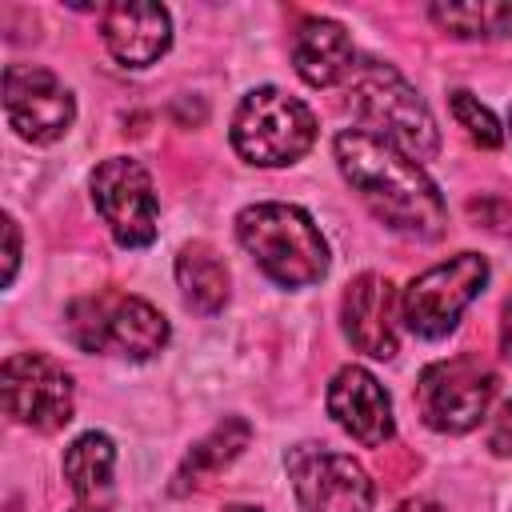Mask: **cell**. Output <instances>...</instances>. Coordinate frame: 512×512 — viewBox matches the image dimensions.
Masks as SVG:
<instances>
[{
    "label": "cell",
    "instance_id": "cell-1",
    "mask_svg": "<svg viewBox=\"0 0 512 512\" xmlns=\"http://www.w3.org/2000/svg\"><path fill=\"white\" fill-rule=\"evenodd\" d=\"M332 148H336V164L344 180L360 192V200L372 208L380 224L412 240H436L444 232L448 208H444L440 188L396 144L364 128H348L336 136Z\"/></svg>",
    "mask_w": 512,
    "mask_h": 512
},
{
    "label": "cell",
    "instance_id": "cell-2",
    "mask_svg": "<svg viewBox=\"0 0 512 512\" xmlns=\"http://www.w3.org/2000/svg\"><path fill=\"white\" fill-rule=\"evenodd\" d=\"M236 240L280 288H308L328 272V244L296 204H248L236 216Z\"/></svg>",
    "mask_w": 512,
    "mask_h": 512
},
{
    "label": "cell",
    "instance_id": "cell-3",
    "mask_svg": "<svg viewBox=\"0 0 512 512\" xmlns=\"http://www.w3.org/2000/svg\"><path fill=\"white\" fill-rule=\"evenodd\" d=\"M348 104H352L356 120L364 124V132L396 144L416 164L432 160L440 152V128H436L428 104L392 64H380V60L356 64Z\"/></svg>",
    "mask_w": 512,
    "mask_h": 512
},
{
    "label": "cell",
    "instance_id": "cell-4",
    "mask_svg": "<svg viewBox=\"0 0 512 512\" xmlns=\"http://www.w3.org/2000/svg\"><path fill=\"white\" fill-rule=\"evenodd\" d=\"M64 328L76 348L128 360H148L168 344V320L160 316V308L116 288L76 296L64 312Z\"/></svg>",
    "mask_w": 512,
    "mask_h": 512
},
{
    "label": "cell",
    "instance_id": "cell-5",
    "mask_svg": "<svg viewBox=\"0 0 512 512\" xmlns=\"http://www.w3.org/2000/svg\"><path fill=\"white\" fill-rule=\"evenodd\" d=\"M316 144V116L280 88H252L232 116V148L256 168L296 164Z\"/></svg>",
    "mask_w": 512,
    "mask_h": 512
},
{
    "label": "cell",
    "instance_id": "cell-6",
    "mask_svg": "<svg viewBox=\"0 0 512 512\" xmlns=\"http://www.w3.org/2000/svg\"><path fill=\"white\" fill-rule=\"evenodd\" d=\"M488 284V260L480 252H456L432 268H424L400 292V320L412 336L440 340L456 328L464 308Z\"/></svg>",
    "mask_w": 512,
    "mask_h": 512
},
{
    "label": "cell",
    "instance_id": "cell-7",
    "mask_svg": "<svg viewBox=\"0 0 512 512\" xmlns=\"http://www.w3.org/2000/svg\"><path fill=\"white\" fill-rule=\"evenodd\" d=\"M492 396H496V372L468 352L428 364L416 380V408L424 424L444 436L472 432L488 416Z\"/></svg>",
    "mask_w": 512,
    "mask_h": 512
},
{
    "label": "cell",
    "instance_id": "cell-8",
    "mask_svg": "<svg viewBox=\"0 0 512 512\" xmlns=\"http://www.w3.org/2000/svg\"><path fill=\"white\" fill-rule=\"evenodd\" d=\"M4 412L36 432H56L72 420L76 388L60 360L44 352H12L0 368Z\"/></svg>",
    "mask_w": 512,
    "mask_h": 512
},
{
    "label": "cell",
    "instance_id": "cell-9",
    "mask_svg": "<svg viewBox=\"0 0 512 512\" xmlns=\"http://www.w3.org/2000/svg\"><path fill=\"white\" fill-rule=\"evenodd\" d=\"M92 204L100 220L108 224L112 240L120 248H148L156 240V188L140 160L132 156H108L92 172Z\"/></svg>",
    "mask_w": 512,
    "mask_h": 512
},
{
    "label": "cell",
    "instance_id": "cell-10",
    "mask_svg": "<svg viewBox=\"0 0 512 512\" xmlns=\"http://www.w3.org/2000/svg\"><path fill=\"white\" fill-rule=\"evenodd\" d=\"M284 468L304 512H372V480L352 456L320 444H296L288 448Z\"/></svg>",
    "mask_w": 512,
    "mask_h": 512
},
{
    "label": "cell",
    "instance_id": "cell-11",
    "mask_svg": "<svg viewBox=\"0 0 512 512\" xmlns=\"http://www.w3.org/2000/svg\"><path fill=\"white\" fill-rule=\"evenodd\" d=\"M4 116L20 140L56 144L76 120V100L56 72L36 68V64H8L4 68Z\"/></svg>",
    "mask_w": 512,
    "mask_h": 512
},
{
    "label": "cell",
    "instance_id": "cell-12",
    "mask_svg": "<svg viewBox=\"0 0 512 512\" xmlns=\"http://www.w3.org/2000/svg\"><path fill=\"white\" fill-rule=\"evenodd\" d=\"M340 320H344L348 340H352L360 352H368L372 360H392V356H396V348H400V332H396L400 296H396V288H392L388 276H380V272H360V276L344 288Z\"/></svg>",
    "mask_w": 512,
    "mask_h": 512
},
{
    "label": "cell",
    "instance_id": "cell-13",
    "mask_svg": "<svg viewBox=\"0 0 512 512\" xmlns=\"http://www.w3.org/2000/svg\"><path fill=\"white\" fill-rule=\"evenodd\" d=\"M328 412L364 448H380L396 432L392 400H388L384 384L368 368H360V364H344L332 376V384H328Z\"/></svg>",
    "mask_w": 512,
    "mask_h": 512
},
{
    "label": "cell",
    "instance_id": "cell-14",
    "mask_svg": "<svg viewBox=\"0 0 512 512\" xmlns=\"http://www.w3.org/2000/svg\"><path fill=\"white\" fill-rule=\"evenodd\" d=\"M100 36L112 60L124 68H148L172 44V16L164 4H108L100 16Z\"/></svg>",
    "mask_w": 512,
    "mask_h": 512
},
{
    "label": "cell",
    "instance_id": "cell-15",
    "mask_svg": "<svg viewBox=\"0 0 512 512\" xmlns=\"http://www.w3.org/2000/svg\"><path fill=\"white\" fill-rule=\"evenodd\" d=\"M292 64L304 84L312 88H332L356 68V48L352 36L340 20L328 16H308L292 32Z\"/></svg>",
    "mask_w": 512,
    "mask_h": 512
},
{
    "label": "cell",
    "instance_id": "cell-16",
    "mask_svg": "<svg viewBox=\"0 0 512 512\" xmlns=\"http://www.w3.org/2000/svg\"><path fill=\"white\" fill-rule=\"evenodd\" d=\"M116 468V444L104 432H84L64 452V480L84 508H104Z\"/></svg>",
    "mask_w": 512,
    "mask_h": 512
},
{
    "label": "cell",
    "instance_id": "cell-17",
    "mask_svg": "<svg viewBox=\"0 0 512 512\" xmlns=\"http://www.w3.org/2000/svg\"><path fill=\"white\" fill-rule=\"evenodd\" d=\"M176 284H180L184 304L196 308L200 316H216L228 304V264L204 240H192V244L180 248V256H176Z\"/></svg>",
    "mask_w": 512,
    "mask_h": 512
},
{
    "label": "cell",
    "instance_id": "cell-18",
    "mask_svg": "<svg viewBox=\"0 0 512 512\" xmlns=\"http://www.w3.org/2000/svg\"><path fill=\"white\" fill-rule=\"evenodd\" d=\"M248 440H252L248 420H240V416H224L204 440L192 444V452L184 456V464H180V472H176L172 492L184 496L188 488H196V484H204L208 476H216L220 468H228V464L248 448Z\"/></svg>",
    "mask_w": 512,
    "mask_h": 512
},
{
    "label": "cell",
    "instance_id": "cell-19",
    "mask_svg": "<svg viewBox=\"0 0 512 512\" xmlns=\"http://www.w3.org/2000/svg\"><path fill=\"white\" fill-rule=\"evenodd\" d=\"M432 24L460 36V40H496V36H512V4H432L428 8Z\"/></svg>",
    "mask_w": 512,
    "mask_h": 512
},
{
    "label": "cell",
    "instance_id": "cell-20",
    "mask_svg": "<svg viewBox=\"0 0 512 512\" xmlns=\"http://www.w3.org/2000/svg\"><path fill=\"white\" fill-rule=\"evenodd\" d=\"M448 108H452V120L468 132V140H476L480 148H500V140H504V132H500V124H496V116L480 104V96H472V92H464V88H456L452 96H448Z\"/></svg>",
    "mask_w": 512,
    "mask_h": 512
},
{
    "label": "cell",
    "instance_id": "cell-21",
    "mask_svg": "<svg viewBox=\"0 0 512 512\" xmlns=\"http://www.w3.org/2000/svg\"><path fill=\"white\" fill-rule=\"evenodd\" d=\"M488 448L496 456H512V400H504L488 424Z\"/></svg>",
    "mask_w": 512,
    "mask_h": 512
},
{
    "label": "cell",
    "instance_id": "cell-22",
    "mask_svg": "<svg viewBox=\"0 0 512 512\" xmlns=\"http://www.w3.org/2000/svg\"><path fill=\"white\" fill-rule=\"evenodd\" d=\"M4 240H8V248H4V284H12L16 264H20V228H16L12 216H4Z\"/></svg>",
    "mask_w": 512,
    "mask_h": 512
},
{
    "label": "cell",
    "instance_id": "cell-23",
    "mask_svg": "<svg viewBox=\"0 0 512 512\" xmlns=\"http://www.w3.org/2000/svg\"><path fill=\"white\" fill-rule=\"evenodd\" d=\"M500 352L512 360V296L504 300V316H500Z\"/></svg>",
    "mask_w": 512,
    "mask_h": 512
},
{
    "label": "cell",
    "instance_id": "cell-24",
    "mask_svg": "<svg viewBox=\"0 0 512 512\" xmlns=\"http://www.w3.org/2000/svg\"><path fill=\"white\" fill-rule=\"evenodd\" d=\"M396 512H444L436 500H428V496H412V500H404Z\"/></svg>",
    "mask_w": 512,
    "mask_h": 512
},
{
    "label": "cell",
    "instance_id": "cell-25",
    "mask_svg": "<svg viewBox=\"0 0 512 512\" xmlns=\"http://www.w3.org/2000/svg\"><path fill=\"white\" fill-rule=\"evenodd\" d=\"M220 512H260V508H252V504H228V508H220Z\"/></svg>",
    "mask_w": 512,
    "mask_h": 512
},
{
    "label": "cell",
    "instance_id": "cell-26",
    "mask_svg": "<svg viewBox=\"0 0 512 512\" xmlns=\"http://www.w3.org/2000/svg\"><path fill=\"white\" fill-rule=\"evenodd\" d=\"M76 512H104V508H84V504H80V508H76Z\"/></svg>",
    "mask_w": 512,
    "mask_h": 512
},
{
    "label": "cell",
    "instance_id": "cell-27",
    "mask_svg": "<svg viewBox=\"0 0 512 512\" xmlns=\"http://www.w3.org/2000/svg\"><path fill=\"white\" fill-rule=\"evenodd\" d=\"M508 128H512V112H508Z\"/></svg>",
    "mask_w": 512,
    "mask_h": 512
}]
</instances>
